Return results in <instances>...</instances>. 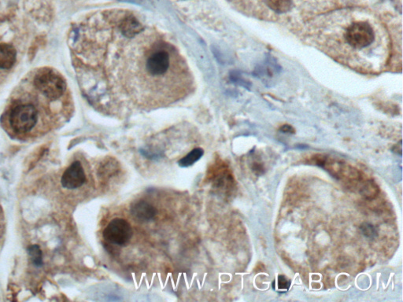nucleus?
I'll use <instances>...</instances> for the list:
<instances>
[{"instance_id": "obj_7", "label": "nucleus", "mask_w": 403, "mask_h": 302, "mask_svg": "<svg viewBox=\"0 0 403 302\" xmlns=\"http://www.w3.org/2000/svg\"><path fill=\"white\" fill-rule=\"evenodd\" d=\"M130 213L140 223L151 222L156 217L158 210L153 205L144 200L135 201L130 206Z\"/></svg>"}, {"instance_id": "obj_15", "label": "nucleus", "mask_w": 403, "mask_h": 302, "mask_svg": "<svg viewBox=\"0 0 403 302\" xmlns=\"http://www.w3.org/2000/svg\"><path fill=\"white\" fill-rule=\"evenodd\" d=\"M360 231L362 235L369 239H374L377 235V229L373 224L364 223L360 226Z\"/></svg>"}, {"instance_id": "obj_3", "label": "nucleus", "mask_w": 403, "mask_h": 302, "mask_svg": "<svg viewBox=\"0 0 403 302\" xmlns=\"http://www.w3.org/2000/svg\"><path fill=\"white\" fill-rule=\"evenodd\" d=\"M37 110L31 104L15 106L9 114V125L17 133H28L37 123Z\"/></svg>"}, {"instance_id": "obj_8", "label": "nucleus", "mask_w": 403, "mask_h": 302, "mask_svg": "<svg viewBox=\"0 0 403 302\" xmlns=\"http://www.w3.org/2000/svg\"><path fill=\"white\" fill-rule=\"evenodd\" d=\"M122 36L127 39H133L144 31L143 24L133 15H125L121 19L118 25Z\"/></svg>"}, {"instance_id": "obj_18", "label": "nucleus", "mask_w": 403, "mask_h": 302, "mask_svg": "<svg viewBox=\"0 0 403 302\" xmlns=\"http://www.w3.org/2000/svg\"><path fill=\"white\" fill-rule=\"evenodd\" d=\"M252 171L254 172L257 175H261L265 172V168H264L263 164H261L258 161L252 164Z\"/></svg>"}, {"instance_id": "obj_10", "label": "nucleus", "mask_w": 403, "mask_h": 302, "mask_svg": "<svg viewBox=\"0 0 403 302\" xmlns=\"http://www.w3.org/2000/svg\"><path fill=\"white\" fill-rule=\"evenodd\" d=\"M17 50L13 45L0 43V69H8L14 65Z\"/></svg>"}, {"instance_id": "obj_13", "label": "nucleus", "mask_w": 403, "mask_h": 302, "mask_svg": "<svg viewBox=\"0 0 403 302\" xmlns=\"http://www.w3.org/2000/svg\"><path fill=\"white\" fill-rule=\"evenodd\" d=\"M361 194L366 199H374L379 194L378 185L373 180H369L361 188Z\"/></svg>"}, {"instance_id": "obj_16", "label": "nucleus", "mask_w": 403, "mask_h": 302, "mask_svg": "<svg viewBox=\"0 0 403 302\" xmlns=\"http://www.w3.org/2000/svg\"><path fill=\"white\" fill-rule=\"evenodd\" d=\"M273 285H276L275 289H278L280 291H287L289 289L291 286V281L284 276H278L276 281L273 283Z\"/></svg>"}, {"instance_id": "obj_19", "label": "nucleus", "mask_w": 403, "mask_h": 302, "mask_svg": "<svg viewBox=\"0 0 403 302\" xmlns=\"http://www.w3.org/2000/svg\"><path fill=\"white\" fill-rule=\"evenodd\" d=\"M280 130L281 131L282 133H291V134H294L295 133V129H294L292 126L291 125H283L281 128H280Z\"/></svg>"}, {"instance_id": "obj_1", "label": "nucleus", "mask_w": 403, "mask_h": 302, "mask_svg": "<svg viewBox=\"0 0 403 302\" xmlns=\"http://www.w3.org/2000/svg\"><path fill=\"white\" fill-rule=\"evenodd\" d=\"M33 84L35 88L50 100L62 97L66 90V83L62 75L50 68L39 69L34 77Z\"/></svg>"}, {"instance_id": "obj_2", "label": "nucleus", "mask_w": 403, "mask_h": 302, "mask_svg": "<svg viewBox=\"0 0 403 302\" xmlns=\"http://www.w3.org/2000/svg\"><path fill=\"white\" fill-rule=\"evenodd\" d=\"M344 37L351 48L364 50L374 43L376 36L374 28L370 23L360 21L353 22L347 27Z\"/></svg>"}, {"instance_id": "obj_9", "label": "nucleus", "mask_w": 403, "mask_h": 302, "mask_svg": "<svg viewBox=\"0 0 403 302\" xmlns=\"http://www.w3.org/2000/svg\"><path fill=\"white\" fill-rule=\"evenodd\" d=\"M280 70V67L274 58L269 57L262 65L257 66L254 69V74L255 77L263 80L264 83H267V81H272V79L275 75L278 74Z\"/></svg>"}, {"instance_id": "obj_17", "label": "nucleus", "mask_w": 403, "mask_h": 302, "mask_svg": "<svg viewBox=\"0 0 403 302\" xmlns=\"http://www.w3.org/2000/svg\"><path fill=\"white\" fill-rule=\"evenodd\" d=\"M231 80L235 81V83H237V84L241 85V86H243L246 88H250V83H249L248 81L245 80L242 77V76H241L240 74H239V73H233L232 74H231Z\"/></svg>"}, {"instance_id": "obj_5", "label": "nucleus", "mask_w": 403, "mask_h": 302, "mask_svg": "<svg viewBox=\"0 0 403 302\" xmlns=\"http://www.w3.org/2000/svg\"><path fill=\"white\" fill-rule=\"evenodd\" d=\"M170 64L171 59L168 50L160 47L150 52L146 59L145 69L151 77H159L166 74Z\"/></svg>"}, {"instance_id": "obj_4", "label": "nucleus", "mask_w": 403, "mask_h": 302, "mask_svg": "<svg viewBox=\"0 0 403 302\" xmlns=\"http://www.w3.org/2000/svg\"><path fill=\"white\" fill-rule=\"evenodd\" d=\"M133 235V228L127 220L114 218L103 230V238L110 244L123 246L129 243Z\"/></svg>"}, {"instance_id": "obj_11", "label": "nucleus", "mask_w": 403, "mask_h": 302, "mask_svg": "<svg viewBox=\"0 0 403 302\" xmlns=\"http://www.w3.org/2000/svg\"><path fill=\"white\" fill-rule=\"evenodd\" d=\"M204 154V151L202 148H195L193 151H190L185 157L178 160V165L181 168H188L193 165L195 163L200 160Z\"/></svg>"}, {"instance_id": "obj_12", "label": "nucleus", "mask_w": 403, "mask_h": 302, "mask_svg": "<svg viewBox=\"0 0 403 302\" xmlns=\"http://www.w3.org/2000/svg\"><path fill=\"white\" fill-rule=\"evenodd\" d=\"M267 6L276 13H283L289 11L292 0H265Z\"/></svg>"}, {"instance_id": "obj_14", "label": "nucleus", "mask_w": 403, "mask_h": 302, "mask_svg": "<svg viewBox=\"0 0 403 302\" xmlns=\"http://www.w3.org/2000/svg\"><path fill=\"white\" fill-rule=\"evenodd\" d=\"M28 251L34 265H36V267L42 266V265H43V256H42V251L39 248V246H38L37 245L30 246Z\"/></svg>"}, {"instance_id": "obj_6", "label": "nucleus", "mask_w": 403, "mask_h": 302, "mask_svg": "<svg viewBox=\"0 0 403 302\" xmlns=\"http://www.w3.org/2000/svg\"><path fill=\"white\" fill-rule=\"evenodd\" d=\"M62 187L73 190L79 188L86 182V175L80 161L77 160L69 166L62 176Z\"/></svg>"}, {"instance_id": "obj_20", "label": "nucleus", "mask_w": 403, "mask_h": 302, "mask_svg": "<svg viewBox=\"0 0 403 302\" xmlns=\"http://www.w3.org/2000/svg\"><path fill=\"white\" fill-rule=\"evenodd\" d=\"M393 151L399 154L402 155V141H400V144H396V147L393 148Z\"/></svg>"}]
</instances>
